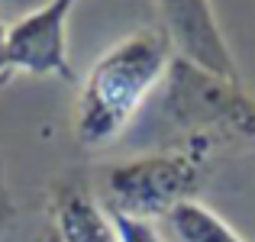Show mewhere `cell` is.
Instances as JSON below:
<instances>
[{"label": "cell", "instance_id": "2", "mask_svg": "<svg viewBox=\"0 0 255 242\" xmlns=\"http://www.w3.org/2000/svg\"><path fill=\"white\" fill-rule=\"evenodd\" d=\"M158 110L184 139L200 136L213 145L255 152V97L239 78H223L187 58H171L162 81Z\"/></svg>", "mask_w": 255, "mask_h": 242}, {"label": "cell", "instance_id": "3", "mask_svg": "<svg viewBox=\"0 0 255 242\" xmlns=\"http://www.w3.org/2000/svg\"><path fill=\"white\" fill-rule=\"evenodd\" d=\"M213 149V142L191 136L171 149L110 165L104 174L107 210L142 223L165 220L178 204L194 200L210 171Z\"/></svg>", "mask_w": 255, "mask_h": 242}, {"label": "cell", "instance_id": "1", "mask_svg": "<svg viewBox=\"0 0 255 242\" xmlns=\"http://www.w3.org/2000/svg\"><path fill=\"white\" fill-rule=\"evenodd\" d=\"M171 42L165 29H136L91 65L75 104V139L81 149H107L165 81Z\"/></svg>", "mask_w": 255, "mask_h": 242}, {"label": "cell", "instance_id": "8", "mask_svg": "<svg viewBox=\"0 0 255 242\" xmlns=\"http://www.w3.org/2000/svg\"><path fill=\"white\" fill-rule=\"evenodd\" d=\"M107 213H110V210H107ZM110 220H113V226H117L120 242H162V236L155 233V226H152V223L120 217V213H110Z\"/></svg>", "mask_w": 255, "mask_h": 242}, {"label": "cell", "instance_id": "6", "mask_svg": "<svg viewBox=\"0 0 255 242\" xmlns=\"http://www.w3.org/2000/svg\"><path fill=\"white\" fill-rule=\"evenodd\" d=\"M52 230L58 242H120L110 213L84 187H62L55 194Z\"/></svg>", "mask_w": 255, "mask_h": 242}, {"label": "cell", "instance_id": "7", "mask_svg": "<svg viewBox=\"0 0 255 242\" xmlns=\"http://www.w3.org/2000/svg\"><path fill=\"white\" fill-rule=\"evenodd\" d=\"M165 226H168V236L174 242H249L200 200L178 204L165 217Z\"/></svg>", "mask_w": 255, "mask_h": 242}, {"label": "cell", "instance_id": "5", "mask_svg": "<svg viewBox=\"0 0 255 242\" xmlns=\"http://www.w3.org/2000/svg\"><path fill=\"white\" fill-rule=\"evenodd\" d=\"M165 23V36L178 45V55L223 78H239L236 58L223 39L213 13V0H155Z\"/></svg>", "mask_w": 255, "mask_h": 242}, {"label": "cell", "instance_id": "4", "mask_svg": "<svg viewBox=\"0 0 255 242\" xmlns=\"http://www.w3.org/2000/svg\"><path fill=\"white\" fill-rule=\"evenodd\" d=\"M78 0H45L42 6L6 26V75L26 71L32 78H55L75 84L68 58V16Z\"/></svg>", "mask_w": 255, "mask_h": 242}, {"label": "cell", "instance_id": "12", "mask_svg": "<svg viewBox=\"0 0 255 242\" xmlns=\"http://www.w3.org/2000/svg\"><path fill=\"white\" fill-rule=\"evenodd\" d=\"M19 3H29V0H19Z\"/></svg>", "mask_w": 255, "mask_h": 242}, {"label": "cell", "instance_id": "10", "mask_svg": "<svg viewBox=\"0 0 255 242\" xmlns=\"http://www.w3.org/2000/svg\"><path fill=\"white\" fill-rule=\"evenodd\" d=\"M39 242H58V236H55V230H52V226H49V230L42 233V239H39Z\"/></svg>", "mask_w": 255, "mask_h": 242}, {"label": "cell", "instance_id": "9", "mask_svg": "<svg viewBox=\"0 0 255 242\" xmlns=\"http://www.w3.org/2000/svg\"><path fill=\"white\" fill-rule=\"evenodd\" d=\"M3 81H10V75H6V23L0 19V84Z\"/></svg>", "mask_w": 255, "mask_h": 242}, {"label": "cell", "instance_id": "11", "mask_svg": "<svg viewBox=\"0 0 255 242\" xmlns=\"http://www.w3.org/2000/svg\"><path fill=\"white\" fill-rule=\"evenodd\" d=\"M6 223H10V213H6V210H0V233L6 230Z\"/></svg>", "mask_w": 255, "mask_h": 242}]
</instances>
